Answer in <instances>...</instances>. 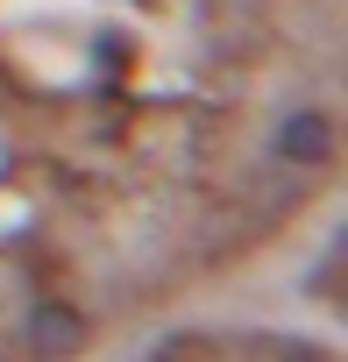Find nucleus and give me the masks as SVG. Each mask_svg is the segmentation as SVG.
<instances>
[{"mask_svg": "<svg viewBox=\"0 0 348 362\" xmlns=\"http://www.w3.org/2000/svg\"><path fill=\"white\" fill-rule=\"evenodd\" d=\"M79 348H86V320L71 305H36L29 313V327H22V355L29 362H64Z\"/></svg>", "mask_w": 348, "mask_h": 362, "instance_id": "nucleus-1", "label": "nucleus"}, {"mask_svg": "<svg viewBox=\"0 0 348 362\" xmlns=\"http://www.w3.org/2000/svg\"><path fill=\"white\" fill-rule=\"evenodd\" d=\"M277 149H284L291 163H327V156H334V128H327V114L298 107V114L277 128Z\"/></svg>", "mask_w": 348, "mask_h": 362, "instance_id": "nucleus-2", "label": "nucleus"}]
</instances>
